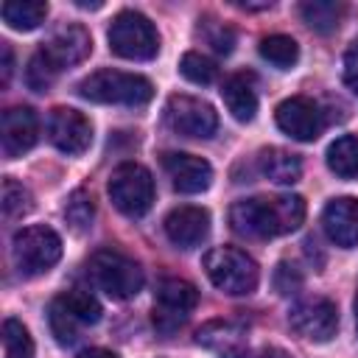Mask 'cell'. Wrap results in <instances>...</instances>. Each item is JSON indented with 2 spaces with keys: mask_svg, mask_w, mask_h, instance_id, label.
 <instances>
[{
  "mask_svg": "<svg viewBox=\"0 0 358 358\" xmlns=\"http://www.w3.org/2000/svg\"><path fill=\"white\" fill-rule=\"evenodd\" d=\"M106 190L112 204L129 218L145 215L154 204V179L140 162H120L112 171Z\"/></svg>",
  "mask_w": 358,
  "mask_h": 358,
  "instance_id": "8",
  "label": "cell"
},
{
  "mask_svg": "<svg viewBox=\"0 0 358 358\" xmlns=\"http://www.w3.org/2000/svg\"><path fill=\"white\" fill-rule=\"evenodd\" d=\"M274 117H277L280 131L288 134L291 140H299V143H310L324 131V112L319 109L316 101H310L305 95L285 98L277 106Z\"/></svg>",
  "mask_w": 358,
  "mask_h": 358,
  "instance_id": "13",
  "label": "cell"
},
{
  "mask_svg": "<svg viewBox=\"0 0 358 358\" xmlns=\"http://www.w3.org/2000/svg\"><path fill=\"white\" fill-rule=\"evenodd\" d=\"M204 271L210 277V282L229 294V296H243L252 294L260 282V268L257 263L235 246H215L204 255Z\"/></svg>",
  "mask_w": 358,
  "mask_h": 358,
  "instance_id": "4",
  "label": "cell"
},
{
  "mask_svg": "<svg viewBox=\"0 0 358 358\" xmlns=\"http://www.w3.org/2000/svg\"><path fill=\"white\" fill-rule=\"evenodd\" d=\"M322 227L336 246L341 249L358 246V199L352 196L330 199L322 210Z\"/></svg>",
  "mask_w": 358,
  "mask_h": 358,
  "instance_id": "18",
  "label": "cell"
},
{
  "mask_svg": "<svg viewBox=\"0 0 358 358\" xmlns=\"http://www.w3.org/2000/svg\"><path fill=\"white\" fill-rule=\"evenodd\" d=\"M288 324L296 336L310 338V341H330L338 330V310L336 302L327 296H308L299 299L288 310Z\"/></svg>",
  "mask_w": 358,
  "mask_h": 358,
  "instance_id": "12",
  "label": "cell"
},
{
  "mask_svg": "<svg viewBox=\"0 0 358 358\" xmlns=\"http://www.w3.org/2000/svg\"><path fill=\"white\" fill-rule=\"evenodd\" d=\"M305 221V199L296 193L241 199L229 207V224L238 235L266 241L294 232Z\"/></svg>",
  "mask_w": 358,
  "mask_h": 358,
  "instance_id": "1",
  "label": "cell"
},
{
  "mask_svg": "<svg viewBox=\"0 0 358 358\" xmlns=\"http://www.w3.org/2000/svg\"><path fill=\"white\" fill-rule=\"evenodd\" d=\"M106 36H109L112 53H117L120 59H129V62H148L159 50L157 28L140 11H120V14H115Z\"/></svg>",
  "mask_w": 358,
  "mask_h": 358,
  "instance_id": "7",
  "label": "cell"
},
{
  "mask_svg": "<svg viewBox=\"0 0 358 358\" xmlns=\"http://www.w3.org/2000/svg\"><path fill=\"white\" fill-rule=\"evenodd\" d=\"M87 274L112 299H131L143 288V268L117 249H98L87 260Z\"/></svg>",
  "mask_w": 358,
  "mask_h": 358,
  "instance_id": "5",
  "label": "cell"
},
{
  "mask_svg": "<svg viewBox=\"0 0 358 358\" xmlns=\"http://www.w3.org/2000/svg\"><path fill=\"white\" fill-rule=\"evenodd\" d=\"M0 53H3V73H0V81H3V87H6V84H8V78H11V70H14V56H11L8 42H3V45H0Z\"/></svg>",
  "mask_w": 358,
  "mask_h": 358,
  "instance_id": "32",
  "label": "cell"
},
{
  "mask_svg": "<svg viewBox=\"0 0 358 358\" xmlns=\"http://www.w3.org/2000/svg\"><path fill=\"white\" fill-rule=\"evenodd\" d=\"M78 358H117L112 350H103V347H90L84 352H78Z\"/></svg>",
  "mask_w": 358,
  "mask_h": 358,
  "instance_id": "33",
  "label": "cell"
},
{
  "mask_svg": "<svg viewBox=\"0 0 358 358\" xmlns=\"http://www.w3.org/2000/svg\"><path fill=\"white\" fill-rule=\"evenodd\" d=\"M199 302V291L193 282L179 280V277H168L157 285V296H154V327L159 333H173L179 330L187 316L193 313Z\"/></svg>",
  "mask_w": 358,
  "mask_h": 358,
  "instance_id": "10",
  "label": "cell"
},
{
  "mask_svg": "<svg viewBox=\"0 0 358 358\" xmlns=\"http://www.w3.org/2000/svg\"><path fill=\"white\" fill-rule=\"evenodd\" d=\"M210 45L218 50V53H229L232 45H235V34L229 28H215V34L210 36Z\"/></svg>",
  "mask_w": 358,
  "mask_h": 358,
  "instance_id": "31",
  "label": "cell"
},
{
  "mask_svg": "<svg viewBox=\"0 0 358 358\" xmlns=\"http://www.w3.org/2000/svg\"><path fill=\"white\" fill-rule=\"evenodd\" d=\"M3 358H34V338L20 319L3 322Z\"/></svg>",
  "mask_w": 358,
  "mask_h": 358,
  "instance_id": "25",
  "label": "cell"
},
{
  "mask_svg": "<svg viewBox=\"0 0 358 358\" xmlns=\"http://www.w3.org/2000/svg\"><path fill=\"white\" fill-rule=\"evenodd\" d=\"M0 207H3V218H6V221L25 215V213L34 207L28 187H22V185L14 182V179H3V199H0Z\"/></svg>",
  "mask_w": 358,
  "mask_h": 358,
  "instance_id": "28",
  "label": "cell"
},
{
  "mask_svg": "<svg viewBox=\"0 0 358 358\" xmlns=\"http://www.w3.org/2000/svg\"><path fill=\"white\" fill-rule=\"evenodd\" d=\"M260 358H294L291 352H285V350H280V347H268V350H263V355Z\"/></svg>",
  "mask_w": 358,
  "mask_h": 358,
  "instance_id": "34",
  "label": "cell"
},
{
  "mask_svg": "<svg viewBox=\"0 0 358 358\" xmlns=\"http://www.w3.org/2000/svg\"><path fill=\"white\" fill-rule=\"evenodd\" d=\"M64 218H67V224H70L76 232H87V229L92 227L95 207H92V199H90L87 190H73V193L67 196Z\"/></svg>",
  "mask_w": 358,
  "mask_h": 358,
  "instance_id": "26",
  "label": "cell"
},
{
  "mask_svg": "<svg viewBox=\"0 0 358 358\" xmlns=\"http://www.w3.org/2000/svg\"><path fill=\"white\" fill-rule=\"evenodd\" d=\"M221 98H224V106L229 109V115L241 123H249L257 115V92L246 76H229L221 84Z\"/></svg>",
  "mask_w": 358,
  "mask_h": 358,
  "instance_id": "19",
  "label": "cell"
},
{
  "mask_svg": "<svg viewBox=\"0 0 358 358\" xmlns=\"http://www.w3.org/2000/svg\"><path fill=\"white\" fill-rule=\"evenodd\" d=\"M11 257L22 274H28V277L45 274L62 257V238L56 229H50L45 224L25 227L11 241Z\"/></svg>",
  "mask_w": 358,
  "mask_h": 358,
  "instance_id": "9",
  "label": "cell"
},
{
  "mask_svg": "<svg viewBox=\"0 0 358 358\" xmlns=\"http://www.w3.org/2000/svg\"><path fill=\"white\" fill-rule=\"evenodd\" d=\"M344 84L352 90V95H358V42L344 53Z\"/></svg>",
  "mask_w": 358,
  "mask_h": 358,
  "instance_id": "30",
  "label": "cell"
},
{
  "mask_svg": "<svg viewBox=\"0 0 358 358\" xmlns=\"http://www.w3.org/2000/svg\"><path fill=\"white\" fill-rule=\"evenodd\" d=\"M327 168L338 179H358V137L341 134L327 145Z\"/></svg>",
  "mask_w": 358,
  "mask_h": 358,
  "instance_id": "22",
  "label": "cell"
},
{
  "mask_svg": "<svg viewBox=\"0 0 358 358\" xmlns=\"http://www.w3.org/2000/svg\"><path fill=\"white\" fill-rule=\"evenodd\" d=\"M39 140V120L28 106H11L0 117V143L8 159L22 157Z\"/></svg>",
  "mask_w": 358,
  "mask_h": 358,
  "instance_id": "15",
  "label": "cell"
},
{
  "mask_svg": "<svg viewBox=\"0 0 358 358\" xmlns=\"http://www.w3.org/2000/svg\"><path fill=\"white\" fill-rule=\"evenodd\" d=\"M101 313H103V308L90 291L73 288V291L59 294L50 302L48 324H50V333L56 336L59 344H73L78 338L81 327H90V324L101 322Z\"/></svg>",
  "mask_w": 358,
  "mask_h": 358,
  "instance_id": "6",
  "label": "cell"
},
{
  "mask_svg": "<svg viewBox=\"0 0 358 358\" xmlns=\"http://www.w3.org/2000/svg\"><path fill=\"white\" fill-rule=\"evenodd\" d=\"M260 56L280 67V70H291L296 62H299V45L294 36H285V34H271V36H263L260 39Z\"/></svg>",
  "mask_w": 358,
  "mask_h": 358,
  "instance_id": "24",
  "label": "cell"
},
{
  "mask_svg": "<svg viewBox=\"0 0 358 358\" xmlns=\"http://www.w3.org/2000/svg\"><path fill=\"white\" fill-rule=\"evenodd\" d=\"M299 14H302V20H305L313 31L330 34V31L338 28V22H341V17H344V6L336 3V0H305V3L299 6Z\"/></svg>",
  "mask_w": 358,
  "mask_h": 358,
  "instance_id": "23",
  "label": "cell"
},
{
  "mask_svg": "<svg viewBox=\"0 0 358 358\" xmlns=\"http://www.w3.org/2000/svg\"><path fill=\"white\" fill-rule=\"evenodd\" d=\"M179 73H182L190 84L207 87V84H213V81H215L218 67H215V62H213V59H207V56H201V53L190 50V53H185V56H182V62H179Z\"/></svg>",
  "mask_w": 358,
  "mask_h": 358,
  "instance_id": "27",
  "label": "cell"
},
{
  "mask_svg": "<svg viewBox=\"0 0 358 358\" xmlns=\"http://www.w3.org/2000/svg\"><path fill=\"white\" fill-rule=\"evenodd\" d=\"M352 310H355V330H358V288H355V299H352Z\"/></svg>",
  "mask_w": 358,
  "mask_h": 358,
  "instance_id": "35",
  "label": "cell"
},
{
  "mask_svg": "<svg viewBox=\"0 0 358 358\" xmlns=\"http://www.w3.org/2000/svg\"><path fill=\"white\" fill-rule=\"evenodd\" d=\"M299 282H302V277H299L296 266H291V263H280V266H277L274 285H277L280 294H294V291L299 288Z\"/></svg>",
  "mask_w": 358,
  "mask_h": 358,
  "instance_id": "29",
  "label": "cell"
},
{
  "mask_svg": "<svg viewBox=\"0 0 358 358\" xmlns=\"http://www.w3.org/2000/svg\"><path fill=\"white\" fill-rule=\"evenodd\" d=\"M48 137L50 143L67 154V157H78L90 148L92 143V123L90 117H84L78 109L70 106H56L48 117Z\"/></svg>",
  "mask_w": 358,
  "mask_h": 358,
  "instance_id": "14",
  "label": "cell"
},
{
  "mask_svg": "<svg viewBox=\"0 0 358 358\" xmlns=\"http://www.w3.org/2000/svg\"><path fill=\"white\" fill-rule=\"evenodd\" d=\"M165 235L179 249H196L210 232V213L196 204H182L165 215Z\"/></svg>",
  "mask_w": 358,
  "mask_h": 358,
  "instance_id": "17",
  "label": "cell"
},
{
  "mask_svg": "<svg viewBox=\"0 0 358 358\" xmlns=\"http://www.w3.org/2000/svg\"><path fill=\"white\" fill-rule=\"evenodd\" d=\"M92 50V39L81 25H64L59 28L28 62L25 67V84L36 92H45L59 76L62 70L84 62Z\"/></svg>",
  "mask_w": 358,
  "mask_h": 358,
  "instance_id": "2",
  "label": "cell"
},
{
  "mask_svg": "<svg viewBox=\"0 0 358 358\" xmlns=\"http://www.w3.org/2000/svg\"><path fill=\"white\" fill-rule=\"evenodd\" d=\"M260 173L277 185H294L302 176V159L285 148H263L257 157Z\"/></svg>",
  "mask_w": 358,
  "mask_h": 358,
  "instance_id": "20",
  "label": "cell"
},
{
  "mask_svg": "<svg viewBox=\"0 0 358 358\" xmlns=\"http://www.w3.org/2000/svg\"><path fill=\"white\" fill-rule=\"evenodd\" d=\"M165 123L182 137L207 140L218 129V112L193 95H171L165 103Z\"/></svg>",
  "mask_w": 358,
  "mask_h": 358,
  "instance_id": "11",
  "label": "cell"
},
{
  "mask_svg": "<svg viewBox=\"0 0 358 358\" xmlns=\"http://www.w3.org/2000/svg\"><path fill=\"white\" fill-rule=\"evenodd\" d=\"M78 95L90 103H115V106H145L154 98V87L145 76L123 70H95L78 81Z\"/></svg>",
  "mask_w": 358,
  "mask_h": 358,
  "instance_id": "3",
  "label": "cell"
},
{
  "mask_svg": "<svg viewBox=\"0 0 358 358\" xmlns=\"http://www.w3.org/2000/svg\"><path fill=\"white\" fill-rule=\"evenodd\" d=\"M3 22L14 31H34L48 17V3L42 0H8L0 8Z\"/></svg>",
  "mask_w": 358,
  "mask_h": 358,
  "instance_id": "21",
  "label": "cell"
},
{
  "mask_svg": "<svg viewBox=\"0 0 358 358\" xmlns=\"http://www.w3.org/2000/svg\"><path fill=\"white\" fill-rule=\"evenodd\" d=\"M162 168L171 179V185L179 190V193H201L210 187L213 182V168L207 159L196 157V154H182V151H168L162 157Z\"/></svg>",
  "mask_w": 358,
  "mask_h": 358,
  "instance_id": "16",
  "label": "cell"
}]
</instances>
